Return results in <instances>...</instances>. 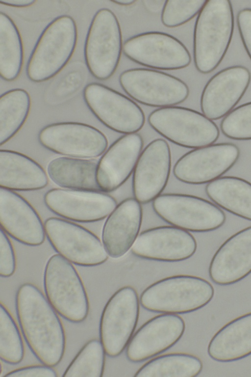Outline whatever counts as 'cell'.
<instances>
[{"label":"cell","instance_id":"f35d334b","mask_svg":"<svg viewBox=\"0 0 251 377\" xmlns=\"http://www.w3.org/2000/svg\"><path fill=\"white\" fill-rule=\"evenodd\" d=\"M81 82L82 77L79 73H70L62 80L58 87H63L64 91L71 92L79 87Z\"/></svg>","mask_w":251,"mask_h":377},{"label":"cell","instance_id":"d4e9b609","mask_svg":"<svg viewBox=\"0 0 251 377\" xmlns=\"http://www.w3.org/2000/svg\"><path fill=\"white\" fill-rule=\"evenodd\" d=\"M48 184L46 172L36 161L16 151L0 150V188L30 191L42 189Z\"/></svg>","mask_w":251,"mask_h":377},{"label":"cell","instance_id":"60d3db41","mask_svg":"<svg viewBox=\"0 0 251 377\" xmlns=\"http://www.w3.org/2000/svg\"><path fill=\"white\" fill-rule=\"evenodd\" d=\"M0 2L8 6L23 8L30 6L35 2L34 0H0Z\"/></svg>","mask_w":251,"mask_h":377},{"label":"cell","instance_id":"b9f144b4","mask_svg":"<svg viewBox=\"0 0 251 377\" xmlns=\"http://www.w3.org/2000/svg\"><path fill=\"white\" fill-rule=\"evenodd\" d=\"M112 2L123 6H128L133 4L136 0H114L111 1Z\"/></svg>","mask_w":251,"mask_h":377},{"label":"cell","instance_id":"7a4b0ae2","mask_svg":"<svg viewBox=\"0 0 251 377\" xmlns=\"http://www.w3.org/2000/svg\"><path fill=\"white\" fill-rule=\"evenodd\" d=\"M234 27L230 0H206L194 30V61L199 72L208 74L219 66L229 46Z\"/></svg>","mask_w":251,"mask_h":377},{"label":"cell","instance_id":"7402d4cb","mask_svg":"<svg viewBox=\"0 0 251 377\" xmlns=\"http://www.w3.org/2000/svg\"><path fill=\"white\" fill-rule=\"evenodd\" d=\"M143 146L142 136L133 133L121 136L106 150L97 165L96 181L100 191H114L129 178Z\"/></svg>","mask_w":251,"mask_h":377},{"label":"cell","instance_id":"277c9868","mask_svg":"<svg viewBox=\"0 0 251 377\" xmlns=\"http://www.w3.org/2000/svg\"><path fill=\"white\" fill-rule=\"evenodd\" d=\"M77 40V27L72 17L54 19L42 31L29 57L26 67L29 80L41 82L55 76L70 60Z\"/></svg>","mask_w":251,"mask_h":377},{"label":"cell","instance_id":"ba28073f","mask_svg":"<svg viewBox=\"0 0 251 377\" xmlns=\"http://www.w3.org/2000/svg\"><path fill=\"white\" fill-rule=\"evenodd\" d=\"M152 207L164 221L187 231H212L220 228L226 220L217 205L191 195L161 194L152 201Z\"/></svg>","mask_w":251,"mask_h":377},{"label":"cell","instance_id":"603a6c76","mask_svg":"<svg viewBox=\"0 0 251 377\" xmlns=\"http://www.w3.org/2000/svg\"><path fill=\"white\" fill-rule=\"evenodd\" d=\"M208 273L214 283L222 286L236 283L251 273V226L223 242L211 259Z\"/></svg>","mask_w":251,"mask_h":377},{"label":"cell","instance_id":"52a82bcc","mask_svg":"<svg viewBox=\"0 0 251 377\" xmlns=\"http://www.w3.org/2000/svg\"><path fill=\"white\" fill-rule=\"evenodd\" d=\"M123 46L120 25L115 14L106 8L98 10L88 30L84 49L86 66L94 78L103 81L113 75Z\"/></svg>","mask_w":251,"mask_h":377},{"label":"cell","instance_id":"4dcf8cb0","mask_svg":"<svg viewBox=\"0 0 251 377\" xmlns=\"http://www.w3.org/2000/svg\"><path fill=\"white\" fill-rule=\"evenodd\" d=\"M31 99L22 88L6 91L0 97V145L12 138L21 129L30 111Z\"/></svg>","mask_w":251,"mask_h":377},{"label":"cell","instance_id":"d6a6232c","mask_svg":"<svg viewBox=\"0 0 251 377\" xmlns=\"http://www.w3.org/2000/svg\"><path fill=\"white\" fill-rule=\"evenodd\" d=\"M13 316L2 302L0 306V357L5 363L17 364L23 359V334Z\"/></svg>","mask_w":251,"mask_h":377},{"label":"cell","instance_id":"e575fe53","mask_svg":"<svg viewBox=\"0 0 251 377\" xmlns=\"http://www.w3.org/2000/svg\"><path fill=\"white\" fill-rule=\"evenodd\" d=\"M220 128L228 138L251 140V102L234 108L226 115L221 122Z\"/></svg>","mask_w":251,"mask_h":377},{"label":"cell","instance_id":"d6986e66","mask_svg":"<svg viewBox=\"0 0 251 377\" xmlns=\"http://www.w3.org/2000/svg\"><path fill=\"white\" fill-rule=\"evenodd\" d=\"M251 81V73L245 66L235 65L213 75L202 90L200 106L202 114L211 120L224 117L238 103Z\"/></svg>","mask_w":251,"mask_h":377},{"label":"cell","instance_id":"4316f807","mask_svg":"<svg viewBox=\"0 0 251 377\" xmlns=\"http://www.w3.org/2000/svg\"><path fill=\"white\" fill-rule=\"evenodd\" d=\"M97 165L93 160L61 157L50 162L47 173L64 188L100 191L96 181Z\"/></svg>","mask_w":251,"mask_h":377},{"label":"cell","instance_id":"5bb4252c","mask_svg":"<svg viewBox=\"0 0 251 377\" xmlns=\"http://www.w3.org/2000/svg\"><path fill=\"white\" fill-rule=\"evenodd\" d=\"M123 52L131 60L151 69L174 70L187 67L191 57L185 46L169 34L150 31L124 42Z\"/></svg>","mask_w":251,"mask_h":377},{"label":"cell","instance_id":"4fadbf2b","mask_svg":"<svg viewBox=\"0 0 251 377\" xmlns=\"http://www.w3.org/2000/svg\"><path fill=\"white\" fill-rule=\"evenodd\" d=\"M38 139L43 147L54 153L81 159L99 157L108 146L106 136L99 130L75 122L48 125L40 130Z\"/></svg>","mask_w":251,"mask_h":377},{"label":"cell","instance_id":"83f0119b","mask_svg":"<svg viewBox=\"0 0 251 377\" xmlns=\"http://www.w3.org/2000/svg\"><path fill=\"white\" fill-rule=\"evenodd\" d=\"M208 197L219 207L251 221V183L234 176L221 177L205 187Z\"/></svg>","mask_w":251,"mask_h":377},{"label":"cell","instance_id":"8992f818","mask_svg":"<svg viewBox=\"0 0 251 377\" xmlns=\"http://www.w3.org/2000/svg\"><path fill=\"white\" fill-rule=\"evenodd\" d=\"M148 120L161 136L186 148L196 149L212 144L220 135L219 128L212 120L184 107L159 108L150 114Z\"/></svg>","mask_w":251,"mask_h":377},{"label":"cell","instance_id":"d590c367","mask_svg":"<svg viewBox=\"0 0 251 377\" xmlns=\"http://www.w3.org/2000/svg\"><path fill=\"white\" fill-rule=\"evenodd\" d=\"M16 268L15 255L12 244L7 235L0 229V275L9 277Z\"/></svg>","mask_w":251,"mask_h":377},{"label":"cell","instance_id":"cb8c5ba5","mask_svg":"<svg viewBox=\"0 0 251 377\" xmlns=\"http://www.w3.org/2000/svg\"><path fill=\"white\" fill-rule=\"evenodd\" d=\"M142 218L141 203L134 198L117 204L102 230V242L109 256L119 258L131 249L139 234Z\"/></svg>","mask_w":251,"mask_h":377},{"label":"cell","instance_id":"5b68a950","mask_svg":"<svg viewBox=\"0 0 251 377\" xmlns=\"http://www.w3.org/2000/svg\"><path fill=\"white\" fill-rule=\"evenodd\" d=\"M43 284L48 300L60 316L73 323L86 319L90 308L88 295L72 263L58 254L51 256L45 266Z\"/></svg>","mask_w":251,"mask_h":377},{"label":"cell","instance_id":"f546056e","mask_svg":"<svg viewBox=\"0 0 251 377\" xmlns=\"http://www.w3.org/2000/svg\"><path fill=\"white\" fill-rule=\"evenodd\" d=\"M203 368L201 360L188 353L161 355L146 362L135 373V377H195Z\"/></svg>","mask_w":251,"mask_h":377},{"label":"cell","instance_id":"8d00e7d4","mask_svg":"<svg viewBox=\"0 0 251 377\" xmlns=\"http://www.w3.org/2000/svg\"><path fill=\"white\" fill-rule=\"evenodd\" d=\"M236 21L243 44L251 60V8L240 10L237 14Z\"/></svg>","mask_w":251,"mask_h":377},{"label":"cell","instance_id":"f1b7e54d","mask_svg":"<svg viewBox=\"0 0 251 377\" xmlns=\"http://www.w3.org/2000/svg\"><path fill=\"white\" fill-rule=\"evenodd\" d=\"M24 49L20 33L6 14L0 13V76L11 81L19 76L23 64Z\"/></svg>","mask_w":251,"mask_h":377},{"label":"cell","instance_id":"9a60e30c","mask_svg":"<svg viewBox=\"0 0 251 377\" xmlns=\"http://www.w3.org/2000/svg\"><path fill=\"white\" fill-rule=\"evenodd\" d=\"M240 150L231 143H219L194 149L179 159L173 173L191 185L209 183L223 176L236 162Z\"/></svg>","mask_w":251,"mask_h":377},{"label":"cell","instance_id":"ab89813d","mask_svg":"<svg viewBox=\"0 0 251 377\" xmlns=\"http://www.w3.org/2000/svg\"><path fill=\"white\" fill-rule=\"evenodd\" d=\"M145 8L149 12L158 13L162 10L165 1L162 0H143L142 1Z\"/></svg>","mask_w":251,"mask_h":377},{"label":"cell","instance_id":"9c48e42d","mask_svg":"<svg viewBox=\"0 0 251 377\" xmlns=\"http://www.w3.org/2000/svg\"><path fill=\"white\" fill-rule=\"evenodd\" d=\"M140 299L131 286L123 287L109 298L102 311L100 340L106 354L119 356L134 334L139 316Z\"/></svg>","mask_w":251,"mask_h":377},{"label":"cell","instance_id":"7c38bea8","mask_svg":"<svg viewBox=\"0 0 251 377\" xmlns=\"http://www.w3.org/2000/svg\"><path fill=\"white\" fill-rule=\"evenodd\" d=\"M86 105L105 126L125 135L136 133L143 127L145 117L133 100L102 84H88L83 91Z\"/></svg>","mask_w":251,"mask_h":377},{"label":"cell","instance_id":"2e32d148","mask_svg":"<svg viewBox=\"0 0 251 377\" xmlns=\"http://www.w3.org/2000/svg\"><path fill=\"white\" fill-rule=\"evenodd\" d=\"M47 208L64 219L93 222L107 217L116 207V200L101 191L52 188L44 196Z\"/></svg>","mask_w":251,"mask_h":377},{"label":"cell","instance_id":"3957f363","mask_svg":"<svg viewBox=\"0 0 251 377\" xmlns=\"http://www.w3.org/2000/svg\"><path fill=\"white\" fill-rule=\"evenodd\" d=\"M214 295L213 286L205 279L178 275L151 284L143 291L139 299L142 306L149 311L178 315L201 309Z\"/></svg>","mask_w":251,"mask_h":377},{"label":"cell","instance_id":"44dd1931","mask_svg":"<svg viewBox=\"0 0 251 377\" xmlns=\"http://www.w3.org/2000/svg\"><path fill=\"white\" fill-rule=\"evenodd\" d=\"M0 224L7 235L31 246L42 244L44 224L30 204L13 190L0 188Z\"/></svg>","mask_w":251,"mask_h":377},{"label":"cell","instance_id":"30bf717a","mask_svg":"<svg viewBox=\"0 0 251 377\" xmlns=\"http://www.w3.org/2000/svg\"><path fill=\"white\" fill-rule=\"evenodd\" d=\"M46 236L58 254L80 266L106 262L108 254L100 239L84 227L64 218L50 217L44 223Z\"/></svg>","mask_w":251,"mask_h":377},{"label":"cell","instance_id":"e0dca14e","mask_svg":"<svg viewBox=\"0 0 251 377\" xmlns=\"http://www.w3.org/2000/svg\"><path fill=\"white\" fill-rule=\"evenodd\" d=\"M169 145L162 138L150 142L142 151L132 176L134 198L141 204L153 201L161 194L170 174Z\"/></svg>","mask_w":251,"mask_h":377},{"label":"cell","instance_id":"ac0fdd59","mask_svg":"<svg viewBox=\"0 0 251 377\" xmlns=\"http://www.w3.org/2000/svg\"><path fill=\"white\" fill-rule=\"evenodd\" d=\"M185 329V322L178 315L156 316L134 333L126 348V358L131 362L139 363L154 357L178 342Z\"/></svg>","mask_w":251,"mask_h":377},{"label":"cell","instance_id":"836d02e7","mask_svg":"<svg viewBox=\"0 0 251 377\" xmlns=\"http://www.w3.org/2000/svg\"><path fill=\"white\" fill-rule=\"evenodd\" d=\"M206 0H165L161 20L164 26L173 28L187 23L198 15Z\"/></svg>","mask_w":251,"mask_h":377},{"label":"cell","instance_id":"ffe728a7","mask_svg":"<svg viewBox=\"0 0 251 377\" xmlns=\"http://www.w3.org/2000/svg\"><path fill=\"white\" fill-rule=\"evenodd\" d=\"M197 248V242L191 233L172 225L143 231L130 249L133 255L140 258L176 262L190 258Z\"/></svg>","mask_w":251,"mask_h":377},{"label":"cell","instance_id":"74e56055","mask_svg":"<svg viewBox=\"0 0 251 377\" xmlns=\"http://www.w3.org/2000/svg\"><path fill=\"white\" fill-rule=\"evenodd\" d=\"M45 364L21 367L6 373L5 377H57V372Z\"/></svg>","mask_w":251,"mask_h":377},{"label":"cell","instance_id":"8fae6325","mask_svg":"<svg viewBox=\"0 0 251 377\" xmlns=\"http://www.w3.org/2000/svg\"><path fill=\"white\" fill-rule=\"evenodd\" d=\"M120 84L135 101L150 107L175 106L188 98L189 89L181 80L163 72L133 68L123 72Z\"/></svg>","mask_w":251,"mask_h":377},{"label":"cell","instance_id":"6da1fadb","mask_svg":"<svg viewBox=\"0 0 251 377\" xmlns=\"http://www.w3.org/2000/svg\"><path fill=\"white\" fill-rule=\"evenodd\" d=\"M15 308L22 333L34 356L42 364L58 365L65 351V332L46 296L35 285L24 283L17 291Z\"/></svg>","mask_w":251,"mask_h":377},{"label":"cell","instance_id":"1f68e13d","mask_svg":"<svg viewBox=\"0 0 251 377\" xmlns=\"http://www.w3.org/2000/svg\"><path fill=\"white\" fill-rule=\"evenodd\" d=\"M105 355L100 341L91 339L79 350L62 377H101L104 372Z\"/></svg>","mask_w":251,"mask_h":377},{"label":"cell","instance_id":"484cf974","mask_svg":"<svg viewBox=\"0 0 251 377\" xmlns=\"http://www.w3.org/2000/svg\"><path fill=\"white\" fill-rule=\"evenodd\" d=\"M207 352L213 360L229 362L251 354V312L237 317L220 328L210 341Z\"/></svg>","mask_w":251,"mask_h":377}]
</instances>
